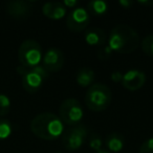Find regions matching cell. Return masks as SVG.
<instances>
[{"label":"cell","mask_w":153,"mask_h":153,"mask_svg":"<svg viewBox=\"0 0 153 153\" xmlns=\"http://www.w3.org/2000/svg\"><path fill=\"white\" fill-rule=\"evenodd\" d=\"M42 13L49 19L58 20L66 15V7L62 2H46L42 7Z\"/></svg>","instance_id":"cell-12"},{"label":"cell","mask_w":153,"mask_h":153,"mask_svg":"<svg viewBox=\"0 0 153 153\" xmlns=\"http://www.w3.org/2000/svg\"><path fill=\"white\" fill-rule=\"evenodd\" d=\"M109 47L120 53H131L140 45L137 32L127 24H119L111 30L108 38Z\"/></svg>","instance_id":"cell-2"},{"label":"cell","mask_w":153,"mask_h":153,"mask_svg":"<svg viewBox=\"0 0 153 153\" xmlns=\"http://www.w3.org/2000/svg\"><path fill=\"white\" fill-rule=\"evenodd\" d=\"M138 153H153V137L148 138L140 145Z\"/></svg>","instance_id":"cell-22"},{"label":"cell","mask_w":153,"mask_h":153,"mask_svg":"<svg viewBox=\"0 0 153 153\" xmlns=\"http://www.w3.org/2000/svg\"><path fill=\"white\" fill-rule=\"evenodd\" d=\"M83 108L76 99L68 98L61 103L59 108V117L63 123L68 126H74L81 124L83 119Z\"/></svg>","instance_id":"cell-6"},{"label":"cell","mask_w":153,"mask_h":153,"mask_svg":"<svg viewBox=\"0 0 153 153\" xmlns=\"http://www.w3.org/2000/svg\"><path fill=\"white\" fill-rule=\"evenodd\" d=\"M140 46L146 55L153 57V34L145 37L140 43Z\"/></svg>","instance_id":"cell-19"},{"label":"cell","mask_w":153,"mask_h":153,"mask_svg":"<svg viewBox=\"0 0 153 153\" xmlns=\"http://www.w3.org/2000/svg\"><path fill=\"white\" fill-rule=\"evenodd\" d=\"M12 103L10 98L4 94H0V117H5L10 113Z\"/></svg>","instance_id":"cell-18"},{"label":"cell","mask_w":153,"mask_h":153,"mask_svg":"<svg viewBox=\"0 0 153 153\" xmlns=\"http://www.w3.org/2000/svg\"><path fill=\"white\" fill-rule=\"evenodd\" d=\"M88 136V128L83 124L69 126L62 134V144L67 150L81 148Z\"/></svg>","instance_id":"cell-7"},{"label":"cell","mask_w":153,"mask_h":153,"mask_svg":"<svg viewBox=\"0 0 153 153\" xmlns=\"http://www.w3.org/2000/svg\"><path fill=\"white\" fill-rule=\"evenodd\" d=\"M119 3L122 5L123 7H125V9H127V7H129L130 5L133 3V1H128V0H120Z\"/></svg>","instance_id":"cell-25"},{"label":"cell","mask_w":153,"mask_h":153,"mask_svg":"<svg viewBox=\"0 0 153 153\" xmlns=\"http://www.w3.org/2000/svg\"><path fill=\"white\" fill-rule=\"evenodd\" d=\"M97 56L100 60H108L112 56V49L109 47V45H104L98 51Z\"/></svg>","instance_id":"cell-21"},{"label":"cell","mask_w":153,"mask_h":153,"mask_svg":"<svg viewBox=\"0 0 153 153\" xmlns=\"http://www.w3.org/2000/svg\"><path fill=\"white\" fill-rule=\"evenodd\" d=\"M90 22V16L87 10L78 7L71 10L66 18V26L72 33H80L86 30Z\"/></svg>","instance_id":"cell-8"},{"label":"cell","mask_w":153,"mask_h":153,"mask_svg":"<svg viewBox=\"0 0 153 153\" xmlns=\"http://www.w3.org/2000/svg\"><path fill=\"white\" fill-rule=\"evenodd\" d=\"M14 131L13 124L7 119L0 117V142L7 140L12 135Z\"/></svg>","instance_id":"cell-17"},{"label":"cell","mask_w":153,"mask_h":153,"mask_svg":"<svg viewBox=\"0 0 153 153\" xmlns=\"http://www.w3.org/2000/svg\"><path fill=\"white\" fill-rule=\"evenodd\" d=\"M34 7L33 1L27 0H12L7 3V12L12 18L22 20L30 15Z\"/></svg>","instance_id":"cell-10"},{"label":"cell","mask_w":153,"mask_h":153,"mask_svg":"<svg viewBox=\"0 0 153 153\" xmlns=\"http://www.w3.org/2000/svg\"><path fill=\"white\" fill-rule=\"evenodd\" d=\"M84 39L89 45H104L106 33L100 27H89L84 34Z\"/></svg>","instance_id":"cell-13"},{"label":"cell","mask_w":153,"mask_h":153,"mask_svg":"<svg viewBox=\"0 0 153 153\" xmlns=\"http://www.w3.org/2000/svg\"><path fill=\"white\" fill-rule=\"evenodd\" d=\"M30 130L38 137L53 140L62 136L64 132L63 122L58 115L51 112L37 114L30 122Z\"/></svg>","instance_id":"cell-1"},{"label":"cell","mask_w":153,"mask_h":153,"mask_svg":"<svg viewBox=\"0 0 153 153\" xmlns=\"http://www.w3.org/2000/svg\"><path fill=\"white\" fill-rule=\"evenodd\" d=\"M108 11V4L103 0H92L87 4V12L94 16H103Z\"/></svg>","instance_id":"cell-16"},{"label":"cell","mask_w":153,"mask_h":153,"mask_svg":"<svg viewBox=\"0 0 153 153\" xmlns=\"http://www.w3.org/2000/svg\"><path fill=\"white\" fill-rule=\"evenodd\" d=\"M89 146H90V148H92L94 151H98V150H100V149H102L103 143H102L101 137L99 136V134L94 133V134H91V135H90V137H89Z\"/></svg>","instance_id":"cell-20"},{"label":"cell","mask_w":153,"mask_h":153,"mask_svg":"<svg viewBox=\"0 0 153 153\" xmlns=\"http://www.w3.org/2000/svg\"><path fill=\"white\" fill-rule=\"evenodd\" d=\"M146 80L147 76L144 71L137 69H131L123 76L122 84L126 89L134 91V90H137L140 87H143L144 84L146 83Z\"/></svg>","instance_id":"cell-11"},{"label":"cell","mask_w":153,"mask_h":153,"mask_svg":"<svg viewBox=\"0 0 153 153\" xmlns=\"http://www.w3.org/2000/svg\"><path fill=\"white\" fill-rule=\"evenodd\" d=\"M138 3L143 5H146V7H150V5H153V0H146V1H138Z\"/></svg>","instance_id":"cell-26"},{"label":"cell","mask_w":153,"mask_h":153,"mask_svg":"<svg viewBox=\"0 0 153 153\" xmlns=\"http://www.w3.org/2000/svg\"><path fill=\"white\" fill-rule=\"evenodd\" d=\"M125 145L124 136L120 132H111L105 138V146L109 151L120 152Z\"/></svg>","instance_id":"cell-14"},{"label":"cell","mask_w":153,"mask_h":153,"mask_svg":"<svg viewBox=\"0 0 153 153\" xmlns=\"http://www.w3.org/2000/svg\"><path fill=\"white\" fill-rule=\"evenodd\" d=\"M123 76L124 74H122L121 71H113L110 76V79L112 80L113 82H115V83H119V82H121L122 79H123Z\"/></svg>","instance_id":"cell-24"},{"label":"cell","mask_w":153,"mask_h":153,"mask_svg":"<svg viewBox=\"0 0 153 153\" xmlns=\"http://www.w3.org/2000/svg\"><path fill=\"white\" fill-rule=\"evenodd\" d=\"M18 59L20 65L26 68H33L40 65L42 61L41 45L33 39L24 40L18 49Z\"/></svg>","instance_id":"cell-5"},{"label":"cell","mask_w":153,"mask_h":153,"mask_svg":"<svg viewBox=\"0 0 153 153\" xmlns=\"http://www.w3.org/2000/svg\"><path fill=\"white\" fill-rule=\"evenodd\" d=\"M63 5L67 9V7H70V9H76V7H79V1H76V0H64Z\"/></svg>","instance_id":"cell-23"},{"label":"cell","mask_w":153,"mask_h":153,"mask_svg":"<svg viewBox=\"0 0 153 153\" xmlns=\"http://www.w3.org/2000/svg\"><path fill=\"white\" fill-rule=\"evenodd\" d=\"M94 76L96 74L94 71L89 67H82L78 70L76 76V83L79 84L82 87H87V86H91L94 84Z\"/></svg>","instance_id":"cell-15"},{"label":"cell","mask_w":153,"mask_h":153,"mask_svg":"<svg viewBox=\"0 0 153 153\" xmlns=\"http://www.w3.org/2000/svg\"><path fill=\"white\" fill-rule=\"evenodd\" d=\"M16 70L22 78V87L30 94L38 91L44 80H46L49 76V72L42 65H38L33 68H26L19 65Z\"/></svg>","instance_id":"cell-4"},{"label":"cell","mask_w":153,"mask_h":153,"mask_svg":"<svg viewBox=\"0 0 153 153\" xmlns=\"http://www.w3.org/2000/svg\"><path fill=\"white\" fill-rule=\"evenodd\" d=\"M94 153H110V152H109V151H107V150H105V149H100V150L96 151Z\"/></svg>","instance_id":"cell-27"},{"label":"cell","mask_w":153,"mask_h":153,"mask_svg":"<svg viewBox=\"0 0 153 153\" xmlns=\"http://www.w3.org/2000/svg\"><path fill=\"white\" fill-rule=\"evenodd\" d=\"M64 65V53L60 48L51 47L42 57V66L48 72L59 71Z\"/></svg>","instance_id":"cell-9"},{"label":"cell","mask_w":153,"mask_h":153,"mask_svg":"<svg viewBox=\"0 0 153 153\" xmlns=\"http://www.w3.org/2000/svg\"><path fill=\"white\" fill-rule=\"evenodd\" d=\"M112 100L110 88L102 83L89 86L85 94V103L88 109L92 111H103L108 108Z\"/></svg>","instance_id":"cell-3"}]
</instances>
